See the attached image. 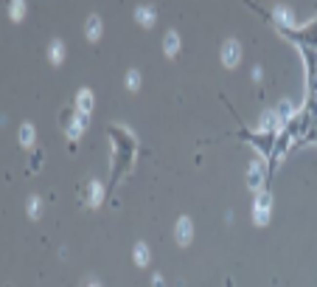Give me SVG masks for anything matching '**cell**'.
<instances>
[{"label": "cell", "mask_w": 317, "mask_h": 287, "mask_svg": "<svg viewBox=\"0 0 317 287\" xmlns=\"http://www.w3.org/2000/svg\"><path fill=\"white\" fill-rule=\"evenodd\" d=\"M188 240H191V220L180 217V220H177V242H180V245H185Z\"/></svg>", "instance_id": "3957f363"}, {"label": "cell", "mask_w": 317, "mask_h": 287, "mask_svg": "<svg viewBox=\"0 0 317 287\" xmlns=\"http://www.w3.org/2000/svg\"><path fill=\"white\" fill-rule=\"evenodd\" d=\"M51 48H54V62H59V59H62V43L57 40V43H54Z\"/></svg>", "instance_id": "8fae6325"}, {"label": "cell", "mask_w": 317, "mask_h": 287, "mask_svg": "<svg viewBox=\"0 0 317 287\" xmlns=\"http://www.w3.org/2000/svg\"><path fill=\"white\" fill-rule=\"evenodd\" d=\"M149 248H146V245H135V262L138 265H143V262H146V259H149Z\"/></svg>", "instance_id": "30bf717a"}, {"label": "cell", "mask_w": 317, "mask_h": 287, "mask_svg": "<svg viewBox=\"0 0 317 287\" xmlns=\"http://www.w3.org/2000/svg\"><path fill=\"white\" fill-rule=\"evenodd\" d=\"M261 163H253L250 166V172H247V180H250V186H261Z\"/></svg>", "instance_id": "277c9868"}, {"label": "cell", "mask_w": 317, "mask_h": 287, "mask_svg": "<svg viewBox=\"0 0 317 287\" xmlns=\"http://www.w3.org/2000/svg\"><path fill=\"white\" fill-rule=\"evenodd\" d=\"M20 141H23L25 147L34 141V127H31V124H23V127H20Z\"/></svg>", "instance_id": "8992f818"}, {"label": "cell", "mask_w": 317, "mask_h": 287, "mask_svg": "<svg viewBox=\"0 0 317 287\" xmlns=\"http://www.w3.org/2000/svg\"><path fill=\"white\" fill-rule=\"evenodd\" d=\"M87 287H99V285H93V282H90V285H87Z\"/></svg>", "instance_id": "4fadbf2b"}, {"label": "cell", "mask_w": 317, "mask_h": 287, "mask_svg": "<svg viewBox=\"0 0 317 287\" xmlns=\"http://www.w3.org/2000/svg\"><path fill=\"white\" fill-rule=\"evenodd\" d=\"M99 34H101V20H99V17H90V20H87V37L96 40Z\"/></svg>", "instance_id": "5b68a950"}, {"label": "cell", "mask_w": 317, "mask_h": 287, "mask_svg": "<svg viewBox=\"0 0 317 287\" xmlns=\"http://www.w3.org/2000/svg\"><path fill=\"white\" fill-rule=\"evenodd\" d=\"M177 45H180V37L171 31V34L166 37V51H169V54H177Z\"/></svg>", "instance_id": "9c48e42d"}, {"label": "cell", "mask_w": 317, "mask_h": 287, "mask_svg": "<svg viewBox=\"0 0 317 287\" xmlns=\"http://www.w3.org/2000/svg\"><path fill=\"white\" fill-rule=\"evenodd\" d=\"M90 104H93L90 90H81V96H79V107H81V113H84V115H87V110H90Z\"/></svg>", "instance_id": "ba28073f"}, {"label": "cell", "mask_w": 317, "mask_h": 287, "mask_svg": "<svg viewBox=\"0 0 317 287\" xmlns=\"http://www.w3.org/2000/svg\"><path fill=\"white\" fill-rule=\"evenodd\" d=\"M138 85H140V76H138V70H132L129 73V88H138Z\"/></svg>", "instance_id": "7c38bea8"}, {"label": "cell", "mask_w": 317, "mask_h": 287, "mask_svg": "<svg viewBox=\"0 0 317 287\" xmlns=\"http://www.w3.org/2000/svg\"><path fill=\"white\" fill-rule=\"evenodd\" d=\"M238 54H241V51H238V43H236V40H227L225 45H222V62H225V65H236V62H238Z\"/></svg>", "instance_id": "7a4b0ae2"}, {"label": "cell", "mask_w": 317, "mask_h": 287, "mask_svg": "<svg viewBox=\"0 0 317 287\" xmlns=\"http://www.w3.org/2000/svg\"><path fill=\"white\" fill-rule=\"evenodd\" d=\"M135 17L140 20V23H146V25H149L152 20H155V9H138Z\"/></svg>", "instance_id": "52a82bcc"}, {"label": "cell", "mask_w": 317, "mask_h": 287, "mask_svg": "<svg viewBox=\"0 0 317 287\" xmlns=\"http://www.w3.org/2000/svg\"><path fill=\"white\" fill-rule=\"evenodd\" d=\"M253 217H256V222H267V217H270V192H261V197L256 200V208H253Z\"/></svg>", "instance_id": "6da1fadb"}]
</instances>
